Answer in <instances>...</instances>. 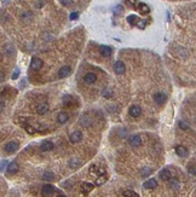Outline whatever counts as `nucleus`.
Masks as SVG:
<instances>
[{
  "mask_svg": "<svg viewBox=\"0 0 196 197\" xmlns=\"http://www.w3.org/2000/svg\"><path fill=\"white\" fill-rule=\"evenodd\" d=\"M81 139H82V133H81L80 131H74V132H71L70 135H69V140H70L73 144L81 142Z\"/></svg>",
  "mask_w": 196,
  "mask_h": 197,
  "instance_id": "nucleus-6",
  "label": "nucleus"
},
{
  "mask_svg": "<svg viewBox=\"0 0 196 197\" xmlns=\"http://www.w3.org/2000/svg\"><path fill=\"white\" fill-rule=\"evenodd\" d=\"M99 52H101V55L104 56V57H109L111 55V52H113V50L109 47V46H107V45H102L101 47H99Z\"/></svg>",
  "mask_w": 196,
  "mask_h": 197,
  "instance_id": "nucleus-18",
  "label": "nucleus"
},
{
  "mask_svg": "<svg viewBox=\"0 0 196 197\" xmlns=\"http://www.w3.org/2000/svg\"><path fill=\"white\" fill-rule=\"evenodd\" d=\"M79 122H80V125L82 127H90L91 123H92V118H91V116L88 114H84V115L80 116Z\"/></svg>",
  "mask_w": 196,
  "mask_h": 197,
  "instance_id": "nucleus-3",
  "label": "nucleus"
},
{
  "mask_svg": "<svg viewBox=\"0 0 196 197\" xmlns=\"http://www.w3.org/2000/svg\"><path fill=\"white\" fill-rule=\"evenodd\" d=\"M137 25H138V28H144L145 27V21H138Z\"/></svg>",
  "mask_w": 196,
  "mask_h": 197,
  "instance_id": "nucleus-41",
  "label": "nucleus"
},
{
  "mask_svg": "<svg viewBox=\"0 0 196 197\" xmlns=\"http://www.w3.org/2000/svg\"><path fill=\"white\" fill-rule=\"evenodd\" d=\"M25 129V132H28L29 134H34L35 132H36V129L34 128L33 126H31V125H28V123H24L23 126H22Z\"/></svg>",
  "mask_w": 196,
  "mask_h": 197,
  "instance_id": "nucleus-29",
  "label": "nucleus"
},
{
  "mask_svg": "<svg viewBox=\"0 0 196 197\" xmlns=\"http://www.w3.org/2000/svg\"><path fill=\"white\" fill-rule=\"evenodd\" d=\"M128 143H130V145H131L132 148H138V146H141V144H142V138L138 134H134V135H131V137H130Z\"/></svg>",
  "mask_w": 196,
  "mask_h": 197,
  "instance_id": "nucleus-4",
  "label": "nucleus"
},
{
  "mask_svg": "<svg viewBox=\"0 0 196 197\" xmlns=\"http://www.w3.org/2000/svg\"><path fill=\"white\" fill-rule=\"evenodd\" d=\"M71 73V69L69 65H64L59 70H58V78L59 79H63V78H67V76H69Z\"/></svg>",
  "mask_w": 196,
  "mask_h": 197,
  "instance_id": "nucleus-7",
  "label": "nucleus"
},
{
  "mask_svg": "<svg viewBox=\"0 0 196 197\" xmlns=\"http://www.w3.org/2000/svg\"><path fill=\"white\" fill-rule=\"evenodd\" d=\"M188 172L189 174H191V175H194V177H196V166L191 165L188 167Z\"/></svg>",
  "mask_w": 196,
  "mask_h": 197,
  "instance_id": "nucleus-34",
  "label": "nucleus"
},
{
  "mask_svg": "<svg viewBox=\"0 0 196 197\" xmlns=\"http://www.w3.org/2000/svg\"><path fill=\"white\" fill-rule=\"evenodd\" d=\"M21 19H22L23 22H31V19H33V14H31V12H29V11H27V12L22 14Z\"/></svg>",
  "mask_w": 196,
  "mask_h": 197,
  "instance_id": "nucleus-25",
  "label": "nucleus"
},
{
  "mask_svg": "<svg viewBox=\"0 0 196 197\" xmlns=\"http://www.w3.org/2000/svg\"><path fill=\"white\" fill-rule=\"evenodd\" d=\"M8 174H14L16 173L17 171H18V165H17V162L16 161H14V162H10L8 166Z\"/></svg>",
  "mask_w": 196,
  "mask_h": 197,
  "instance_id": "nucleus-19",
  "label": "nucleus"
},
{
  "mask_svg": "<svg viewBox=\"0 0 196 197\" xmlns=\"http://www.w3.org/2000/svg\"><path fill=\"white\" fill-rule=\"evenodd\" d=\"M4 167H5V161L3 160V161H1V171L4 169Z\"/></svg>",
  "mask_w": 196,
  "mask_h": 197,
  "instance_id": "nucleus-43",
  "label": "nucleus"
},
{
  "mask_svg": "<svg viewBox=\"0 0 196 197\" xmlns=\"http://www.w3.org/2000/svg\"><path fill=\"white\" fill-rule=\"evenodd\" d=\"M17 149H18V143L16 142V140H11V142L6 143L5 146H4V150L8 154H14Z\"/></svg>",
  "mask_w": 196,
  "mask_h": 197,
  "instance_id": "nucleus-1",
  "label": "nucleus"
},
{
  "mask_svg": "<svg viewBox=\"0 0 196 197\" xmlns=\"http://www.w3.org/2000/svg\"><path fill=\"white\" fill-rule=\"evenodd\" d=\"M71 103H73V98H71V96H69V95L63 96V104H64V105L70 107Z\"/></svg>",
  "mask_w": 196,
  "mask_h": 197,
  "instance_id": "nucleus-26",
  "label": "nucleus"
},
{
  "mask_svg": "<svg viewBox=\"0 0 196 197\" xmlns=\"http://www.w3.org/2000/svg\"><path fill=\"white\" fill-rule=\"evenodd\" d=\"M114 70H115V73L119 74V75L124 74V73H125V64L122 63L121 61L115 62V64H114Z\"/></svg>",
  "mask_w": 196,
  "mask_h": 197,
  "instance_id": "nucleus-14",
  "label": "nucleus"
},
{
  "mask_svg": "<svg viewBox=\"0 0 196 197\" xmlns=\"http://www.w3.org/2000/svg\"><path fill=\"white\" fill-rule=\"evenodd\" d=\"M120 12H122V6H121V5H116L115 8H113V14H114V15L118 16Z\"/></svg>",
  "mask_w": 196,
  "mask_h": 197,
  "instance_id": "nucleus-35",
  "label": "nucleus"
},
{
  "mask_svg": "<svg viewBox=\"0 0 196 197\" xmlns=\"http://www.w3.org/2000/svg\"><path fill=\"white\" fill-rule=\"evenodd\" d=\"M153 171H151V168H149V167H143L141 171V175L142 177H148L150 173H151Z\"/></svg>",
  "mask_w": 196,
  "mask_h": 197,
  "instance_id": "nucleus-31",
  "label": "nucleus"
},
{
  "mask_svg": "<svg viewBox=\"0 0 196 197\" xmlns=\"http://www.w3.org/2000/svg\"><path fill=\"white\" fill-rule=\"evenodd\" d=\"M170 188L174 191H178L181 189V183L178 179H170Z\"/></svg>",
  "mask_w": 196,
  "mask_h": 197,
  "instance_id": "nucleus-20",
  "label": "nucleus"
},
{
  "mask_svg": "<svg viewBox=\"0 0 196 197\" xmlns=\"http://www.w3.org/2000/svg\"><path fill=\"white\" fill-rule=\"evenodd\" d=\"M61 4L63 6H69L73 4V0H61Z\"/></svg>",
  "mask_w": 196,
  "mask_h": 197,
  "instance_id": "nucleus-37",
  "label": "nucleus"
},
{
  "mask_svg": "<svg viewBox=\"0 0 196 197\" xmlns=\"http://www.w3.org/2000/svg\"><path fill=\"white\" fill-rule=\"evenodd\" d=\"M179 128H181V129H183V131H188L190 127H189V125L187 123V122L181 121V122H179Z\"/></svg>",
  "mask_w": 196,
  "mask_h": 197,
  "instance_id": "nucleus-36",
  "label": "nucleus"
},
{
  "mask_svg": "<svg viewBox=\"0 0 196 197\" xmlns=\"http://www.w3.org/2000/svg\"><path fill=\"white\" fill-rule=\"evenodd\" d=\"M127 3L131 5V6H136V4H137V0H127Z\"/></svg>",
  "mask_w": 196,
  "mask_h": 197,
  "instance_id": "nucleus-42",
  "label": "nucleus"
},
{
  "mask_svg": "<svg viewBox=\"0 0 196 197\" xmlns=\"http://www.w3.org/2000/svg\"><path fill=\"white\" fill-rule=\"evenodd\" d=\"M42 64H44V62L40 59L39 57H33V58H31V67L33 70H35V71L40 70V69L42 68Z\"/></svg>",
  "mask_w": 196,
  "mask_h": 197,
  "instance_id": "nucleus-2",
  "label": "nucleus"
},
{
  "mask_svg": "<svg viewBox=\"0 0 196 197\" xmlns=\"http://www.w3.org/2000/svg\"><path fill=\"white\" fill-rule=\"evenodd\" d=\"M18 76H20V69H16V70L14 71V74H12V79L16 80Z\"/></svg>",
  "mask_w": 196,
  "mask_h": 197,
  "instance_id": "nucleus-39",
  "label": "nucleus"
},
{
  "mask_svg": "<svg viewBox=\"0 0 196 197\" xmlns=\"http://www.w3.org/2000/svg\"><path fill=\"white\" fill-rule=\"evenodd\" d=\"M55 191H56V189L52 186V185L46 184V185H44V186H42V189H41V195L47 197V196H50V195H52Z\"/></svg>",
  "mask_w": 196,
  "mask_h": 197,
  "instance_id": "nucleus-9",
  "label": "nucleus"
},
{
  "mask_svg": "<svg viewBox=\"0 0 196 197\" xmlns=\"http://www.w3.org/2000/svg\"><path fill=\"white\" fill-rule=\"evenodd\" d=\"M68 120H69V115H68V112H65V111H61V112H58V115H57V121H58L59 123L64 125Z\"/></svg>",
  "mask_w": 196,
  "mask_h": 197,
  "instance_id": "nucleus-15",
  "label": "nucleus"
},
{
  "mask_svg": "<svg viewBox=\"0 0 196 197\" xmlns=\"http://www.w3.org/2000/svg\"><path fill=\"white\" fill-rule=\"evenodd\" d=\"M143 186H144V189H147V190H153L157 186V181L151 178V179H148V180L144 181Z\"/></svg>",
  "mask_w": 196,
  "mask_h": 197,
  "instance_id": "nucleus-13",
  "label": "nucleus"
},
{
  "mask_svg": "<svg viewBox=\"0 0 196 197\" xmlns=\"http://www.w3.org/2000/svg\"><path fill=\"white\" fill-rule=\"evenodd\" d=\"M122 195L125 197H139V195H138L137 192L132 191V190H125V191L122 192Z\"/></svg>",
  "mask_w": 196,
  "mask_h": 197,
  "instance_id": "nucleus-28",
  "label": "nucleus"
},
{
  "mask_svg": "<svg viewBox=\"0 0 196 197\" xmlns=\"http://www.w3.org/2000/svg\"><path fill=\"white\" fill-rule=\"evenodd\" d=\"M79 18V12H71L70 14V19L74 21V19H78Z\"/></svg>",
  "mask_w": 196,
  "mask_h": 197,
  "instance_id": "nucleus-38",
  "label": "nucleus"
},
{
  "mask_svg": "<svg viewBox=\"0 0 196 197\" xmlns=\"http://www.w3.org/2000/svg\"><path fill=\"white\" fill-rule=\"evenodd\" d=\"M103 96H104V97H107V98H110L113 95H111V91H110V90H107V91L103 93Z\"/></svg>",
  "mask_w": 196,
  "mask_h": 197,
  "instance_id": "nucleus-40",
  "label": "nucleus"
},
{
  "mask_svg": "<svg viewBox=\"0 0 196 197\" xmlns=\"http://www.w3.org/2000/svg\"><path fill=\"white\" fill-rule=\"evenodd\" d=\"M176 154H177L179 157H188L189 151L185 146H183V145H177V146H176Z\"/></svg>",
  "mask_w": 196,
  "mask_h": 197,
  "instance_id": "nucleus-10",
  "label": "nucleus"
},
{
  "mask_svg": "<svg viewBox=\"0 0 196 197\" xmlns=\"http://www.w3.org/2000/svg\"><path fill=\"white\" fill-rule=\"evenodd\" d=\"M195 121H196V120H195Z\"/></svg>",
  "mask_w": 196,
  "mask_h": 197,
  "instance_id": "nucleus-45",
  "label": "nucleus"
},
{
  "mask_svg": "<svg viewBox=\"0 0 196 197\" xmlns=\"http://www.w3.org/2000/svg\"><path fill=\"white\" fill-rule=\"evenodd\" d=\"M47 111H48V104L47 103H40L39 105L36 107V112L39 115H44Z\"/></svg>",
  "mask_w": 196,
  "mask_h": 197,
  "instance_id": "nucleus-17",
  "label": "nucleus"
},
{
  "mask_svg": "<svg viewBox=\"0 0 196 197\" xmlns=\"http://www.w3.org/2000/svg\"><path fill=\"white\" fill-rule=\"evenodd\" d=\"M42 180H46V181H52L55 180V174L50 171H47L45 173L42 174Z\"/></svg>",
  "mask_w": 196,
  "mask_h": 197,
  "instance_id": "nucleus-24",
  "label": "nucleus"
},
{
  "mask_svg": "<svg viewBox=\"0 0 196 197\" xmlns=\"http://www.w3.org/2000/svg\"><path fill=\"white\" fill-rule=\"evenodd\" d=\"M4 52L6 53L8 56H12L15 53V47L11 45V44H6V45H4Z\"/></svg>",
  "mask_w": 196,
  "mask_h": 197,
  "instance_id": "nucleus-23",
  "label": "nucleus"
},
{
  "mask_svg": "<svg viewBox=\"0 0 196 197\" xmlns=\"http://www.w3.org/2000/svg\"><path fill=\"white\" fill-rule=\"evenodd\" d=\"M97 172H98V173H101V174H103L102 169H99V171H98V167H97L96 165H92L91 167H90V173L92 174V175H93V174H96Z\"/></svg>",
  "mask_w": 196,
  "mask_h": 197,
  "instance_id": "nucleus-32",
  "label": "nucleus"
},
{
  "mask_svg": "<svg viewBox=\"0 0 196 197\" xmlns=\"http://www.w3.org/2000/svg\"><path fill=\"white\" fill-rule=\"evenodd\" d=\"M138 10H139V12H141L142 15H148L150 12V8L147 4H144V3H141V4H139Z\"/></svg>",
  "mask_w": 196,
  "mask_h": 197,
  "instance_id": "nucleus-22",
  "label": "nucleus"
},
{
  "mask_svg": "<svg viewBox=\"0 0 196 197\" xmlns=\"http://www.w3.org/2000/svg\"><path fill=\"white\" fill-rule=\"evenodd\" d=\"M80 165H81V162L76 158H73V160L69 161V167L70 168H78V167H80Z\"/></svg>",
  "mask_w": 196,
  "mask_h": 197,
  "instance_id": "nucleus-30",
  "label": "nucleus"
},
{
  "mask_svg": "<svg viewBox=\"0 0 196 197\" xmlns=\"http://www.w3.org/2000/svg\"><path fill=\"white\" fill-rule=\"evenodd\" d=\"M96 80H97V75L92 73V71H90V73H87L86 75L84 76V82L87 84V85H92L96 82Z\"/></svg>",
  "mask_w": 196,
  "mask_h": 197,
  "instance_id": "nucleus-8",
  "label": "nucleus"
},
{
  "mask_svg": "<svg viewBox=\"0 0 196 197\" xmlns=\"http://www.w3.org/2000/svg\"><path fill=\"white\" fill-rule=\"evenodd\" d=\"M81 190H82V192L88 194V192H91L93 190V184H91V183H82L81 184Z\"/></svg>",
  "mask_w": 196,
  "mask_h": 197,
  "instance_id": "nucleus-21",
  "label": "nucleus"
},
{
  "mask_svg": "<svg viewBox=\"0 0 196 197\" xmlns=\"http://www.w3.org/2000/svg\"><path fill=\"white\" fill-rule=\"evenodd\" d=\"M127 22L131 24V25H134V24L138 23V17L136 16V15H130V16L127 17Z\"/></svg>",
  "mask_w": 196,
  "mask_h": 197,
  "instance_id": "nucleus-27",
  "label": "nucleus"
},
{
  "mask_svg": "<svg viewBox=\"0 0 196 197\" xmlns=\"http://www.w3.org/2000/svg\"><path fill=\"white\" fill-rule=\"evenodd\" d=\"M159 177H160V179L164 181H167L171 179V172L167 169V168H164L160 173H159Z\"/></svg>",
  "mask_w": 196,
  "mask_h": 197,
  "instance_id": "nucleus-16",
  "label": "nucleus"
},
{
  "mask_svg": "<svg viewBox=\"0 0 196 197\" xmlns=\"http://www.w3.org/2000/svg\"><path fill=\"white\" fill-rule=\"evenodd\" d=\"M57 197H67V196H64V195H58Z\"/></svg>",
  "mask_w": 196,
  "mask_h": 197,
  "instance_id": "nucleus-44",
  "label": "nucleus"
},
{
  "mask_svg": "<svg viewBox=\"0 0 196 197\" xmlns=\"http://www.w3.org/2000/svg\"><path fill=\"white\" fill-rule=\"evenodd\" d=\"M105 181H107V175H101V177L96 180V185H98V186H99V185L104 184Z\"/></svg>",
  "mask_w": 196,
  "mask_h": 197,
  "instance_id": "nucleus-33",
  "label": "nucleus"
},
{
  "mask_svg": "<svg viewBox=\"0 0 196 197\" xmlns=\"http://www.w3.org/2000/svg\"><path fill=\"white\" fill-rule=\"evenodd\" d=\"M53 148H55L53 143L50 142V140H45V142H42L40 144V150L41 151H51Z\"/></svg>",
  "mask_w": 196,
  "mask_h": 197,
  "instance_id": "nucleus-12",
  "label": "nucleus"
},
{
  "mask_svg": "<svg viewBox=\"0 0 196 197\" xmlns=\"http://www.w3.org/2000/svg\"><path fill=\"white\" fill-rule=\"evenodd\" d=\"M128 114L132 116V118H138L141 116L142 114V109L139 105H132L130 109H128Z\"/></svg>",
  "mask_w": 196,
  "mask_h": 197,
  "instance_id": "nucleus-11",
  "label": "nucleus"
},
{
  "mask_svg": "<svg viewBox=\"0 0 196 197\" xmlns=\"http://www.w3.org/2000/svg\"><path fill=\"white\" fill-rule=\"evenodd\" d=\"M153 98H154L155 103H157V104H164L167 101V95L164 93V92H156V93H154Z\"/></svg>",
  "mask_w": 196,
  "mask_h": 197,
  "instance_id": "nucleus-5",
  "label": "nucleus"
}]
</instances>
